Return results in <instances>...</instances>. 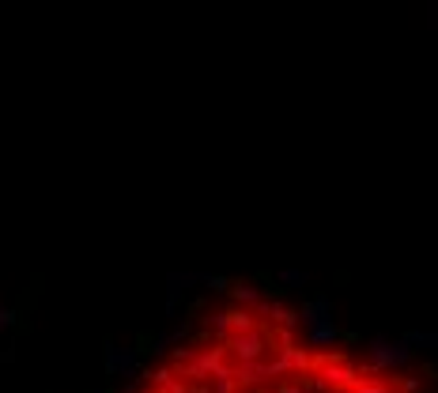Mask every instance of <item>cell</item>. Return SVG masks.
<instances>
[{"mask_svg":"<svg viewBox=\"0 0 438 393\" xmlns=\"http://www.w3.org/2000/svg\"><path fill=\"white\" fill-rule=\"evenodd\" d=\"M125 393H423L374 352L318 336L276 299H231L170 344Z\"/></svg>","mask_w":438,"mask_h":393,"instance_id":"6da1fadb","label":"cell"}]
</instances>
